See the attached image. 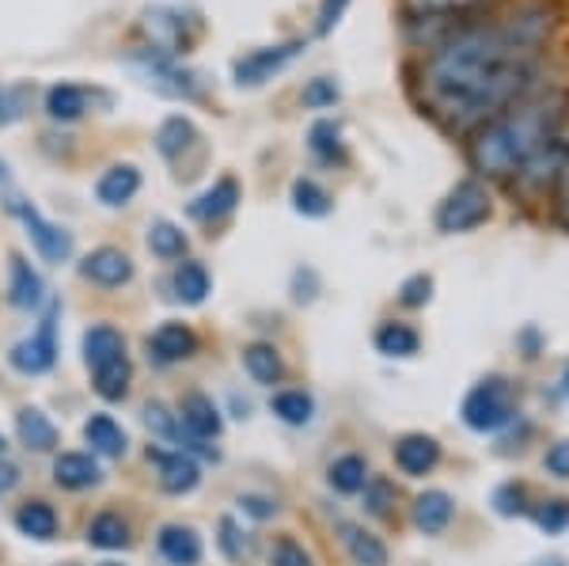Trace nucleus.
Instances as JSON below:
<instances>
[{
	"instance_id": "obj_8",
	"label": "nucleus",
	"mask_w": 569,
	"mask_h": 566,
	"mask_svg": "<svg viewBox=\"0 0 569 566\" xmlns=\"http://www.w3.org/2000/svg\"><path fill=\"white\" fill-rule=\"evenodd\" d=\"M149 464H156V479H160L163 495H190L201 483V468L190 453L182 449H149Z\"/></svg>"
},
{
	"instance_id": "obj_18",
	"label": "nucleus",
	"mask_w": 569,
	"mask_h": 566,
	"mask_svg": "<svg viewBox=\"0 0 569 566\" xmlns=\"http://www.w3.org/2000/svg\"><path fill=\"white\" fill-rule=\"evenodd\" d=\"M103 479V468L91 453H61L53 456V483L61 490H88V487H99Z\"/></svg>"
},
{
	"instance_id": "obj_34",
	"label": "nucleus",
	"mask_w": 569,
	"mask_h": 566,
	"mask_svg": "<svg viewBox=\"0 0 569 566\" xmlns=\"http://www.w3.org/2000/svg\"><path fill=\"white\" fill-rule=\"evenodd\" d=\"M289 198H292V209H297L300 217H327L330 209H335V198H330V190L323 187V182H316V179H308V176L292 179Z\"/></svg>"
},
{
	"instance_id": "obj_4",
	"label": "nucleus",
	"mask_w": 569,
	"mask_h": 566,
	"mask_svg": "<svg viewBox=\"0 0 569 566\" xmlns=\"http://www.w3.org/2000/svg\"><path fill=\"white\" fill-rule=\"evenodd\" d=\"M512 410H517V391L505 377H486L479 380L471 391L463 396V423L471 426L475 434H493L501 430L505 423L512 418Z\"/></svg>"
},
{
	"instance_id": "obj_27",
	"label": "nucleus",
	"mask_w": 569,
	"mask_h": 566,
	"mask_svg": "<svg viewBox=\"0 0 569 566\" xmlns=\"http://www.w3.org/2000/svg\"><path fill=\"white\" fill-rule=\"evenodd\" d=\"M16 528H20V536H27V540L46 544L58 536V514H53V506L42 498L23 502V506L16 509Z\"/></svg>"
},
{
	"instance_id": "obj_43",
	"label": "nucleus",
	"mask_w": 569,
	"mask_h": 566,
	"mask_svg": "<svg viewBox=\"0 0 569 566\" xmlns=\"http://www.w3.org/2000/svg\"><path fill=\"white\" fill-rule=\"evenodd\" d=\"M270 566H311V555L305 552V544H297L292 536H281L270 547Z\"/></svg>"
},
{
	"instance_id": "obj_55",
	"label": "nucleus",
	"mask_w": 569,
	"mask_h": 566,
	"mask_svg": "<svg viewBox=\"0 0 569 566\" xmlns=\"http://www.w3.org/2000/svg\"><path fill=\"white\" fill-rule=\"evenodd\" d=\"M99 566H122V563H99Z\"/></svg>"
},
{
	"instance_id": "obj_5",
	"label": "nucleus",
	"mask_w": 569,
	"mask_h": 566,
	"mask_svg": "<svg viewBox=\"0 0 569 566\" xmlns=\"http://www.w3.org/2000/svg\"><path fill=\"white\" fill-rule=\"evenodd\" d=\"M308 50L305 39H289V42H273V46H259V50L243 53V58L232 61V80L240 88H262L266 80H273L278 72H284L300 53Z\"/></svg>"
},
{
	"instance_id": "obj_44",
	"label": "nucleus",
	"mask_w": 569,
	"mask_h": 566,
	"mask_svg": "<svg viewBox=\"0 0 569 566\" xmlns=\"http://www.w3.org/2000/svg\"><path fill=\"white\" fill-rule=\"evenodd\" d=\"M346 8H350V0H319L316 8V34H330L338 23H342Z\"/></svg>"
},
{
	"instance_id": "obj_52",
	"label": "nucleus",
	"mask_w": 569,
	"mask_h": 566,
	"mask_svg": "<svg viewBox=\"0 0 569 566\" xmlns=\"http://www.w3.org/2000/svg\"><path fill=\"white\" fill-rule=\"evenodd\" d=\"M4 176H8V168H4V160H0V182H4Z\"/></svg>"
},
{
	"instance_id": "obj_10",
	"label": "nucleus",
	"mask_w": 569,
	"mask_h": 566,
	"mask_svg": "<svg viewBox=\"0 0 569 566\" xmlns=\"http://www.w3.org/2000/svg\"><path fill=\"white\" fill-rule=\"evenodd\" d=\"M141 69L149 77L152 88H160L163 96H176V99H190L198 96V80L194 72H187L179 66L171 53H160V50H144L141 53Z\"/></svg>"
},
{
	"instance_id": "obj_7",
	"label": "nucleus",
	"mask_w": 569,
	"mask_h": 566,
	"mask_svg": "<svg viewBox=\"0 0 569 566\" xmlns=\"http://www.w3.org/2000/svg\"><path fill=\"white\" fill-rule=\"evenodd\" d=\"M12 214L23 221L27 236H31V244H34V251H39L46 262H69L72 236L66 232V228L53 225V221H46L39 209H34L31 202H23V198H12Z\"/></svg>"
},
{
	"instance_id": "obj_51",
	"label": "nucleus",
	"mask_w": 569,
	"mask_h": 566,
	"mask_svg": "<svg viewBox=\"0 0 569 566\" xmlns=\"http://www.w3.org/2000/svg\"><path fill=\"white\" fill-rule=\"evenodd\" d=\"M531 566H566V563L558 559V555H550V559H539V563H531Z\"/></svg>"
},
{
	"instance_id": "obj_16",
	"label": "nucleus",
	"mask_w": 569,
	"mask_h": 566,
	"mask_svg": "<svg viewBox=\"0 0 569 566\" xmlns=\"http://www.w3.org/2000/svg\"><path fill=\"white\" fill-rule=\"evenodd\" d=\"M80 346H84V361H88L91 373H103V369H110V365L126 361V339H122V331L110 327V324L88 327L84 342Z\"/></svg>"
},
{
	"instance_id": "obj_19",
	"label": "nucleus",
	"mask_w": 569,
	"mask_h": 566,
	"mask_svg": "<svg viewBox=\"0 0 569 566\" xmlns=\"http://www.w3.org/2000/svg\"><path fill=\"white\" fill-rule=\"evenodd\" d=\"M156 552L171 566H198L201 563V536L190 525H163L156 533Z\"/></svg>"
},
{
	"instance_id": "obj_1",
	"label": "nucleus",
	"mask_w": 569,
	"mask_h": 566,
	"mask_svg": "<svg viewBox=\"0 0 569 566\" xmlns=\"http://www.w3.org/2000/svg\"><path fill=\"white\" fill-rule=\"evenodd\" d=\"M558 12L550 0H520L505 12L471 16L426 42L415 66V99L445 133L471 137L479 126L539 85Z\"/></svg>"
},
{
	"instance_id": "obj_35",
	"label": "nucleus",
	"mask_w": 569,
	"mask_h": 566,
	"mask_svg": "<svg viewBox=\"0 0 569 566\" xmlns=\"http://www.w3.org/2000/svg\"><path fill=\"white\" fill-rule=\"evenodd\" d=\"M144 244H149V251L156 255V259H182V255H187V232H182V228L176 225V221H152L149 225V236H144Z\"/></svg>"
},
{
	"instance_id": "obj_24",
	"label": "nucleus",
	"mask_w": 569,
	"mask_h": 566,
	"mask_svg": "<svg viewBox=\"0 0 569 566\" xmlns=\"http://www.w3.org/2000/svg\"><path fill=\"white\" fill-rule=\"evenodd\" d=\"M84 441L91 445V453L107 456V460H118V456H126V449H130V437H126V430L110 415H91L88 418Z\"/></svg>"
},
{
	"instance_id": "obj_42",
	"label": "nucleus",
	"mask_w": 569,
	"mask_h": 566,
	"mask_svg": "<svg viewBox=\"0 0 569 566\" xmlns=\"http://www.w3.org/2000/svg\"><path fill=\"white\" fill-rule=\"evenodd\" d=\"M429 300H433V278H429V274H410V278L399 286V305L426 308Z\"/></svg>"
},
{
	"instance_id": "obj_31",
	"label": "nucleus",
	"mask_w": 569,
	"mask_h": 566,
	"mask_svg": "<svg viewBox=\"0 0 569 566\" xmlns=\"http://www.w3.org/2000/svg\"><path fill=\"white\" fill-rule=\"evenodd\" d=\"M243 369H247V377L254 380V385H266V388H273V385H281V377H284V361H281V354L273 350L270 342H251L243 350Z\"/></svg>"
},
{
	"instance_id": "obj_41",
	"label": "nucleus",
	"mask_w": 569,
	"mask_h": 566,
	"mask_svg": "<svg viewBox=\"0 0 569 566\" xmlns=\"http://www.w3.org/2000/svg\"><path fill=\"white\" fill-rule=\"evenodd\" d=\"M493 509H498L501 517H525V514H531V509H528V490L520 487V483H501V487L493 490Z\"/></svg>"
},
{
	"instance_id": "obj_53",
	"label": "nucleus",
	"mask_w": 569,
	"mask_h": 566,
	"mask_svg": "<svg viewBox=\"0 0 569 566\" xmlns=\"http://www.w3.org/2000/svg\"><path fill=\"white\" fill-rule=\"evenodd\" d=\"M562 385H566V391H569V365H566V377H562Z\"/></svg>"
},
{
	"instance_id": "obj_15",
	"label": "nucleus",
	"mask_w": 569,
	"mask_h": 566,
	"mask_svg": "<svg viewBox=\"0 0 569 566\" xmlns=\"http://www.w3.org/2000/svg\"><path fill=\"white\" fill-rule=\"evenodd\" d=\"M179 423H182V430H187L190 437H198V441H213V437H220V430H224V418H220L217 404L206 396V391H190V396H182Z\"/></svg>"
},
{
	"instance_id": "obj_36",
	"label": "nucleus",
	"mask_w": 569,
	"mask_h": 566,
	"mask_svg": "<svg viewBox=\"0 0 569 566\" xmlns=\"http://www.w3.org/2000/svg\"><path fill=\"white\" fill-rule=\"evenodd\" d=\"M270 410L281 418L284 426H308L316 418V399L300 388H284L270 399Z\"/></svg>"
},
{
	"instance_id": "obj_46",
	"label": "nucleus",
	"mask_w": 569,
	"mask_h": 566,
	"mask_svg": "<svg viewBox=\"0 0 569 566\" xmlns=\"http://www.w3.org/2000/svg\"><path fill=\"white\" fill-rule=\"evenodd\" d=\"M543 468L550 471V476L558 479H569V437H562V441H555L543 456Z\"/></svg>"
},
{
	"instance_id": "obj_9",
	"label": "nucleus",
	"mask_w": 569,
	"mask_h": 566,
	"mask_svg": "<svg viewBox=\"0 0 569 566\" xmlns=\"http://www.w3.org/2000/svg\"><path fill=\"white\" fill-rule=\"evenodd\" d=\"M501 0H402V12L415 23H460L479 12H493Z\"/></svg>"
},
{
	"instance_id": "obj_6",
	"label": "nucleus",
	"mask_w": 569,
	"mask_h": 566,
	"mask_svg": "<svg viewBox=\"0 0 569 566\" xmlns=\"http://www.w3.org/2000/svg\"><path fill=\"white\" fill-rule=\"evenodd\" d=\"M8 361H12V369L23 373V377H42V373H50L53 365H58V305L46 308L39 331H34L31 339L16 342Z\"/></svg>"
},
{
	"instance_id": "obj_20",
	"label": "nucleus",
	"mask_w": 569,
	"mask_h": 566,
	"mask_svg": "<svg viewBox=\"0 0 569 566\" xmlns=\"http://www.w3.org/2000/svg\"><path fill=\"white\" fill-rule=\"evenodd\" d=\"M137 190H141V171H137L133 163H110L96 182V198L110 209L133 202Z\"/></svg>"
},
{
	"instance_id": "obj_39",
	"label": "nucleus",
	"mask_w": 569,
	"mask_h": 566,
	"mask_svg": "<svg viewBox=\"0 0 569 566\" xmlns=\"http://www.w3.org/2000/svg\"><path fill=\"white\" fill-rule=\"evenodd\" d=\"M365 509L376 517H388L391 506H395V483L383 479V476H369V483H365Z\"/></svg>"
},
{
	"instance_id": "obj_37",
	"label": "nucleus",
	"mask_w": 569,
	"mask_h": 566,
	"mask_svg": "<svg viewBox=\"0 0 569 566\" xmlns=\"http://www.w3.org/2000/svg\"><path fill=\"white\" fill-rule=\"evenodd\" d=\"M338 99H342V88H338L335 77H311L308 85L300 88V103H305L308 111H327Z\"/></svg>"
},
{
	"instance_id": "obj_29",
	"label": "nucleus",
	"mask_w": 569,
	"mask_h": 566,
	"mask_svg": "<svg viewBox=\"0 0 569 566\" xmlns=\"http://www.w3.org/2000/svg\"><path fill=\"white\" fill-rule=\"evenodd\" d=\"M372 342L383 358H415L421 350V335L410 324H399V319H388V324L376 327Z\"/></svg>"
},
{
	"instance_id": "obj_14",
	"label": "nucleus",
	"mask_w": 569,
	"mask_h": 566,
	"mask_svg": "<svg viewBox=\"0 0 569 566\" xmlns=\"http://www.w3.org/2000/svg\"><path fill=\"white\" fill-rule=\"evenodd\" d=\"M440 464V441L429 434H402L399 441H395V468L402 471V476H429Z\"/></svg>"
},
{
	"instance_id": "obj_40",
	"label": "nucleus",
	"mask_w": 569,
	"mask_h": 566,
	"mask_svg": "<svg viewBox=\"0 0 569 566\" xmlns=\"http://www.w3.org/2000/svg\"><path fill=\"white\" fill-rule=\"evenodd\" d=\"M531 517H536V525L543 528V533H566L569 528V502L566 498H550V502H539L536 509H531Z\"/></svg>"
},
{
	"instance_id": "obj_38",
	"label": "nucleus",
	"mask_w": 569,
	"mask_h": 566,
	"mask_svg": "<svg viewBox=\"0 0 569 566\" xmlns=\"http://www.w3.org/2000/svg\"><path fill=\"white\" fill-rule=\"evenodd\" d=\"M144 426L156 434V437H163V441H182V423H179V415H171L163 404H149L144 407Z\"/></svg>"
},
{
	"instance_id": "obj_3",
	"label": "nucleus",
	"mask_w": 569,
	"mask_h": 566,
	"mask_svg": "<svg viewBox=\"0 0 569 566\" xmlns=\"http://www.w3.org/2000/svg\"><path fill=\"white\" fill-rule=\"evenodd\" d=\"M493 214V198L486 190L482 179H460L452 190L445 195V202L437 206V228L445 236H460V232H475L490 221Z\"/></svg>"
},
{
	"instance_id": "obj_50",
	"label": "nucleus",
	"mask_w": 569,
	"mask_h": 566,
	"mask_svg": "<svg viewBox=\"0 0 569 566\" xmlns=\"http://www.w3.org/2000/svg\"><path fill=\"white\" fill-rule=\"evenodd\" d=\"M16 483H20V468H16L12 460H4V456H0V495H8Z\"/></svg>"
},
{
	"instance_id": "obj_11",
	"label": "nucleus",
	"mask_w": 569,
	"mask_h": 566,
	"mask_svg": "<svg viewBox=\"0 0 569 566\" xmlns=\"http://www.w3.org/2000/svg\"><path fill=\"white\" fill-rule=\"evenodd\" d=\"M240 202H243L240 179H236V176H220L213 187L201 190L194 202L187 206V214H190V221H198V225H217V221H224V217H232Z\"/></svg>"
},
{
	"instance_id": "obj_49",
	"label": "nucleus",
	"mask_w": 569,
	"mask_h": 566,
	"mask_svg": "<svg viewBox=\"0 0 569 566\" xmlns=\"http://www.w3.org/2000/svg\"><path fill=\"white\" fill-rule=\"evenodd\" d=\"M240 506H243V514L259 517V522H266V517L278 514V506H273L270 498H259V495H243V498H240Z\"/></svg>"
},
{
	"instance_id": "obj_47",
	"label": "nucleus",
	"mask_w": 569,
	"mask_h": 566,
	"mask_svg": "<svg viewBox=\"0 0 569 566\" xmlns=\"http://www.w3.org/2000/svg\"><path fill=\"white\" fill-rule=\"evenodd\" d=\"M316 289H319V278L311 267H300L297 274H292V300L297 305H308V300H316Z\"/></svg>"
},
{
	"instance_id": "obj_25",
	"label": "nucleus",
	"mask_w": 569,
	"mask_h": 566,
	"mask_svg": "<svg viewBox=\"0 0 569 566\" xmlns=\"http://www.w3.org/2000/svg\"><path fill=\"white\" fill-rule=\"evenodd\" d=\"M308 152L327 168L346 163V141H342V126L335 118H316L308 130Z\"/></svg>"
},
{
	"instance_id": "obj_33",
	"label": "nucleus",
	"mask_w": 569,
	"mask_h": 566,
	"mask_svg": "<svg viewBox=\"0 0 569 566\" xmlns=\"http://www.w3.org/2000/svg\"><path fill=\"white\" fill-rule=\"evenodd\" d=\"M327 483L338 490V495H361L365 483H369V464H365V456H357V453L338 456V460L327 468Z\"/></svg>"
},
{
	"instance_id": "obj_2",
	"label": "nucleus",
	"mask_w": 569,
	"mask_h": 566,
	"mask_svg": "<svg viewBox=\"0 0 569 566\" xmlns=\"http://www.w3.org/2000/svg\"><path fill=\"white\" fill-rule=\"evenodd\" d=\"M566 107L569 99L562 91L531 88L509 111H501L498 118L479 126L467 137V163H471L475 179H517L531 163V157L562 133Z\"/></svg>"
},
{
	"instance_id": "obj_23",
	"label": "nucleus",
	"mask_w": 569,
	"mask_h": 566,
	"mask_svg": "<svg viewBox=\"0 0 569 566\" xmlns=\"http://www.w3.org/2000/svg\"><path fill=\"white\" fill-rule=\"evenodd\" d=\"M91 99H96V91L91 88L61 80V85H53L50 91H46V111H50L53 122H77V118L88 115Z\"/></svg>"
},
{
	"instance_id": "obj_26",
	"label": "nucleus",
	"mask_w": 569,
	"mask_h": 566,
	"mask_svg": "<svg viewBox=\"0 0 569 566\" xmlns=\"http://www.w3.org/2000/svg\"><path fill=\"white\" fill-rule=\"evenodd\" d=\"M16 434H20L23 449L31 453H50L58 445V426L50 423V415H42L39 407H20L16 415Z\"/></svg>"
},
{
	"instance_id": "obj_13",
	"label": "nucleus",
	"mask_w": 569,
	"mask_h": 566,
	"mask_svg": "<svg viewBox=\"0 0 569 566\" xmlns=\"http://www.w3.org/2000/svg\"><path fill=\"white\" fill-rule=\"evenodd\" d=\"M194 350L198 335L187 324H179V319H168V324H160L149 335V358H156V365H179L194 358Z\"/></svg>"
},
{
	"instance_id": "obj_30",
	"label": "nucleus",
	"mask_w": 569,
	"mask_h": 566,
	"mask_svg": "<svg viewBox=\"0 0 569 566\" xmlns=\"http://www.w3.org/2000/svg\"><path fill=\"white\" fill-rule=\"evenodd\" d=\"M209 289H213V278H209L206 262L187 259L171 274V294H176V300H182V305H201V300L209 297Z\"/></svg>"
},
{
	"instance_id": "obj_28",
	"label": "nucleus",
	"mask_w": 569,
	"mask_h": 566,
	"mask_svg": "<svg viewBox=\"0 0 569 566\" xmlns=\"http://www.w3.org/2000/svg\"><path fill=\"white\" fill-rule=\"evenodd\" d=\"M88 544L99 552H122V547H130V522L114 509H103L88 522Z\"/></svg>"
},
{
	"instance_id": "obj_45",
	"label": "nucleus",
	"mask_w": 569,
	"mask_h": 566,
	"mask_svg": "<svg viewBox=\"0 0 569 566\" xmlns=\"http://www.w3.org/2000/svg\"><path fill=\"white\" fill-rule=\"evenodd\" d=\"M220 552H224L228 559H243L247 555V536L240 533V525H236L232 517L220 522Z\"/></svg>"
},
{
	"instance_id": "obj_32",
	"label": "nucleus",
	"mask_w": 569,
	"mask_h": 566,
	"mask_svg": "<svg viewBox=\"0 0 569 566\" xmlns=\"http://www.w3.org/2000/svg\"><path fill=\"white\" fill-rule=\"evenodd\" d=\"M342 544L357 566H388V544L361 525H342Z\"/></svg>"
},
{
	"instance_id": "obj_17",
	"label": "nucleus",
	"mask_w": 569,
	"mask_h": 566,
	"mask_svg": "<svg viewBox=\"0 0 569 566\" xmlns=\"http://www.w3.org/2000/svg\"><path fill=\"white\" fill-rule=\"evenodd\" d=\"M42 297H46L42 274L34 270L23 255H12V259H8V300H12V308L31 312V308L42 305Z\"/></svg>"
},
{
	"instance_id": "obj_54",
	"label": "nucleus",
	"mask_w": 569,
	"mask_h": 566,
	"mask_svg": "<svg viewBox=\"0 0 569 566\" xmlns=\"http://www.w3.org/2000/svg\"><path fill=\"white\" fill-rule=\"evenodd\" d=\"M0 456H4V437H0Z\"/></svg>"
},
{
	"instance_id": "obj_48",
	"label": "nucleus",
	"mask_w": 569,
	"mask_h": 566,
	"mask_svg": "<svg viewBox=\"0 0 569 566\" xmlns=\"http://www.w3.org/2000/svg\"><path fill=\"white\" fill-rule=\"evenodd\" d=\"M555 206H558V217L569 225V145H566V163H562V176H558V187H555Z\"/></svg>"
},
{
	"instance_id": "obj_22",
	"label": "nucleus",
	"mask_w": 569,
	"mask_h": 566,
	"mask_svg": "<svg viewBox=\"0 0 569 566\" xmlns=\"http://www.w3.org/2000/svg\"><path fill=\"white\" fill-rule=\"evenodd\" d=\"M198 141H201V133L187 115L163 118L160 130H156V149H160V157L171 160V163H179L182 157H187V149H194Z\"/></svg>"
},
{
	"instance_id": "obj_12",
	"label": "nucleus",
	"mask_w": 569,
	"mask_h": 566,
	"mask_svg": "<svg viewBox=\"0 0 569 566\" xmlns=\"http://www.w3.org/2000/svg\"><path fill=\"white\" fill-rule=\"evenodd\" d=\"M80 278L99 289H122L133 281V259L122 248H96L80 262Z\"/></svg>"
},
{
	"instance_id": "obj_21",
	"label": "nucleus",
	"mask_w": 569,
	"mask_h": 566,
	"mask_svg": "<svg viewBox=\"0 0 569 566\" xmlns=\"http://www.w3.org/2000/svg\"><path fill=\"white\" fill-rule=\"evenodd\" d=\"M410 517H415V528L426 536H437L445 533L448 525H452L456 517V502L448 490H426V495L415 498V509H410Z\"/></svg>"
}]
</instances>
